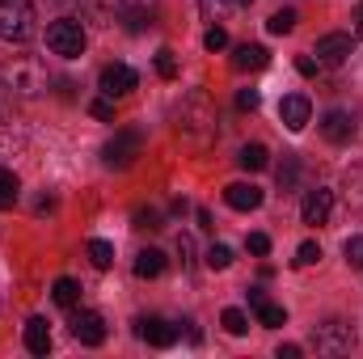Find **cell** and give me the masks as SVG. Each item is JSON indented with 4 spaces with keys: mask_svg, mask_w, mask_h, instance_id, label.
<instances>
[{
    "mask_svg": "<svg viewBox=\"0 0 363 359\" xmlns=\"http://www.w3.org/2000/svg\"><path fill=\"white\" fill-rule=\"evenodd\" d=\"M38 34V13L30 0H0V43H30Z\"/></svg>",
    "mask_w": 363,
    "mask_h": 359,
    "instance_id": "6da1fadb",
    "label": "cell"
},
{
    "mask_svg": "<svg viewBox=\"0 0 363 359\" xmlns=\"http://www.w3.org/2000/svg\"><path fill=\"white\" fill-rule=\"evenodd\" d=\"M0 81L13 89V97H38L47 89V68L38 60H17V64H9L0 72Z\"/></svg>",
    "mask_w": 363,
    "mask_h": 359,
    "instance_id": "7a4b0ae2",
    "label": "cell"
},
{
    "mask_svg": "<svg viewBox=\"0 0 363 359\" xmlns=\"http://www.w3.org/2000/svg\"><path fill=\"white\" fill-rule=\"evenodd\" d=\"M47 47L60 55V60H77L85 51V26L77 17H60L47 26Z\"/></svg>",
    "mask_w": 363,
    "mask_h": 359,
    "instance_id": "3957f363",
    "label": "cell"
},
{
    "mask_svg": "<svg viewBox=\"0 0 363 359\" xmlns=\"http://www.w3.org/2000/svg\"><path fill=\"white\" fill-rule=\"evenodd\" d=\"M313 347H317V355H347L355 347V326L342 317H330L313 330Z\"/></svg>",
    "mask_w": 363,
    "mask_h": 359,
    "instance_id": "277c9868",
    "label": "cell"
},
{
    "mask_svg": "<svg viewBox=\"0 0 363 359\" xmlns=\"http://www.w3.org/2000/svg\"><path fill=\"white\" fill-rule=\"evenodd\" d=\"M211 123H216V106L207 101V93H190L178 110V127L186 136H194V140H207Z\"/></svg>",
    "mask_w": 363,
    "mask_h": 359,
    "instance_id": "5b68a950",
    "label": "cell"
},
{
    "mask_svg": "<svg viewBox=\"0 0 363 359\" xmlns=\"http://www.w3.org/2000/svg\"><path fill=\"white\" fill-rule=\"evenodd\" d=\"M140 153H144V136H140L135 127H123V131H114V140L101 148V161H106L110 170H131Z\"/></svg>",
    "mask_w": 363,
    "mask_h": 359,
    "instance_id": "8992f818",
    "label": "cell"
},
{
    "mask_svg": "<svg viewBox=\"0 0 363 359\" xmlns=\"http://www.w3.org/2000/svg\"><path fill=\"white\" fill-rule=\"evenodd\" d=\"M72 338L85 343V347H101L106 343V317L93 313V309H72Z\"/></svg>",
    "mask_w": 363,
    "mask_h": 359,
    "instance_id": "52a82bcc",
    "label": "cell"
},
{
    "mask_svg": "<svg viewBox=\"0 0 363 359\" xmlns=\"http://www.w3.org/2000/svg\"><path fill=\"white\" fill-rule=\"evenodd\" d=\"M135 81H140V77H135L127 64H106L101 77H97V89H101V97L118 101V97H127V93L135 89Z\"/></svg>",
    "mask_w": 363,
    "mask_h": 359,
    "instance_id": "ba28073f",
    "label": "cell"
},
{
    "mask_svg": "<svg viewBox=\"0 0 363 359\" xmlns=\"http://www.w3.org/2000/svg\"><path fill=\"white\" fill-rule=\"evenodd\" d=\"M351 51H355V38H351V34H321L317 47H313L317 64H347Z\"/></svg>",
    "mask_w": 363,
    "mask_h": 359,
    "instance_id": "9c48e42d",
    "label": "cell"
},
{
    "mask_svg": "<svg viewBox=\"0 0 363 359\" xmlns=\"http://www.w3.org/2000/svg\"><path fill=\"white\" fill-rule=\"evenodd\" d=\"M135 334H140L148 347H161V351L178 343V326L165 321V317H140V321H135Z\"/></svg>",
    "mask_w": 363,
    "mask_h": 359,
    "instance_id": "30bf717a",
    "label": "cell"
},
{
    "mask_svg": "<svg viewBox=\"0 0 363 359\" xmlns=\"http://www.w3.org/2000/svg\"><path fill=\"white\" fill-rule=\"evenodd\" d=\"M279 118H283L287 131H304L308 118H313V101H308L304 93H287V97L279 101Z\"/></svg>",
    "mask_w": 363,
    "mask_h": 359,
    "instance_id": "8fae6325",
    "label": "cell"
},
{
    "mask_svg": "<svg viewBox=\"0 0 363 359\" xmlns=\"http://www.w3.org/2000/svg\"><path fill=\"white\" fill-rule=\"evenodd\" d=\"M330 211H334V190H330V186L308 190V194H304V203H300L304 224H325V220H330Z\"/></svg>",
    "mask_w": 363,
    "mask_h": 359,
    "instance_id": "7c38bea8",
    "label": "cell"
},
{
    "mask_svg": "<svg viewBox=\"0 0 363 359\" xmlns=\"http://www.w3.org/2000/svg\"><path fill=\"white\" fill-rule=\"evenodd\" d=\"M321 136H325L330 144H351V140H355V114L330 110V114L321 118Z\"/></svg>",
    "mask_w": 363,
    "mask_h": 359,
    "instance_id": "4fadbf2b",
    "label": "cell"
},
{
    "mask_svg": "<svg viewBox=\"0 0 363 359\" xmlns=\"http://www.w3.org/2000/svg\"><path fill=\"white\" fill-rule=\"evenodd\" d=\"M224 199H228L233 211H258V207H262V190H258L254 182H233V186L224 190Z\"/></svg>",
    "mask_w": 363,
    "mask_h": 359,
    "instance_id": "5bb4252c",
    "label": "cell"
},
{
    "mask_svg": "<svg viewBox=\"0 0 363 359\" xmlns=\"http://www.w3.org/2000/svg\"><path fill=\"white\" fill-rule=\"evenodd\" d=\"M267 64H271V51L258 47V43H241L237 55H233V68H237V72H262Z\"/></svg>",
    "mask_w": 363,
    "mask_h": 359,
    "instance_id": "9a60e30c",
    "label": "cell"
},
{
    "mask_svg": "<svg viewBox=\"0 0 363 359\" xmlns=\"http://www.w3.org/2000/svg\"><path fill=\"white\" fill-rule=\"evenodd\" d=\"M250 304H254V313H258V321H262V326H271V330H274V326H287L283 304H271L262 287H250Z\"/></svg>",
    "mask_w": 363,
    "mask_h": 359,
    "instance_id": "2e32d148",
    "label": "cell"
},
{
    "mask_svg": "<svg viewBox=\"0 0 363 359\" xmlns=\"http://www.w3.org/2000/svg\"><path fill=\"white\" fill-rule=\"evenodd\" d=\"M26 351H30V355H47V351H51L47 317H30V321H26Z\"/></svg>",
    "mask_w": 363,
    "mask_h": 359,
    "instance_id": "e0dca14e",
    "label": "cell"
},
{
    "mask_svg": "<svg viewBox=\"0 0 363 359\" xmlns=\"http://www.w3.org/2000/svg\"><path fill=\"white\" fill-rule=\"evenodd\" d=\"M51 296H55V304L77 309V304H81V283H77V279H68V275H60V279L51 283Z\"/></svg>",
    "mask_w": 363,
    "mask_h": 359,
    "instance_id": "ac0fdd59",
    "label": "cell"
},
{
    "mask_svg": "<svg viewBox=\"0 0 363 359\" xmlns=\"http://www.w3.org/2000/svg\"><path fill=\"white\" fill-rule=\"evenodd\" d=\"M161 270H165V254L161 250H140L135 254V275L140 279H157Z\"/></svg>",
    "mask_w": 363,
    "mask_h": 359,
    "instance_id": "d6986e66",
    "label": "cell"
},
{
    "mask_svg": "<svg viewBox=\"0 0 363 359\" xmlns=\"http://www.w3.org/2000/svg\"><path fill=\"white\" fill-rule=\"evenodd\" d=\"M237 165H241V170H250V174H258V170H267V165H271V153H267L262 144H245V148H241V157H237Z\"/></svg>",
    "mask_w": 363,
    "mask_h": 359,
    "instance_id": "ffe728a7",
    "label": "cell"
},
{
    "mask_svg": "<svg viewBox=\"0 0 363 359\" xmlns=\"http://www.w3.org/2000/svg\"><path fill=\"white\" fill-rule=\"evenodd\" d=\"M17 194H21V182L13 170H0V211H9L13 203H17Z\"/></svg>",
    "mask_w": 363,
    "mask_h": 359,
    "instance_id": "44dd1931",
    "label": "cell"
},
{
    "mask_svg": "<svg viewBox=\"0 0 363 359\" xmlns=\"http://www.w3.org/2000/svg\"><path fill=\"white\" fill-rule=\"evenodd\" d=\"M89 263L97 270H110V267H114V245H110V241H101V237H93V241H89Z\"/></svg>",
    "mask_w": 363,
    "mask_h": 359,
    "instance_id": "7402d4cb",
    "label": "cell"
},
{
    "mask_svg": "<svg viewBox=\"0 0 363 359\" xmlns=\"http://www.w3.org/2000/svg\"><path fill=\"white\" fill-rule=\"evenodd\" d=\"M199 9H203V17L216 26V21H224V17L237 9V0H199Z\"/></svg>",
    "mask_w": 363,
    "mask_h": 359,
    "instance_id": "603a6c76",
    "label": "cell"
},
{
    "mask_svg": "<svg viewBox=\"0 0 363 359\" xmlns=\"http://www.w3.org/2000/svg\"><path fill=\"white\" fill-rule=\"evenodd\" d=\"M220 326H224V330H228L233 338H241V334L250 330V317H245L241 309H224V317H220Z\"/></svg>",
    "mask_w": 363,
    "mask_h": 359,
    "instance_id": "cb8c5ba5",
    "label": "cell"
},
{
    "mask_svg": "<svg viewBox=\"0 0 363 359\" xmlns=\"http://www.w3.org/2000/svg\"><path fill=\"white\" fill-rule=\"evenodd\" d=\"M296 182H300V161L283 157V165H279V190H296Z\"/></svg>",
    "mask_w": 363,
    "mask_h": 359,
    "instance_id": "d4e9b609",
    "label": "cell"
},
{
    "mask_svg": "<svg viewBox=\"0 0 363 359\" xmlns=\"http://www.w3.org/2000/svg\"><path fill=\"white\" fill-rule=\"evenodd\" d=\"M157 77H161V81H174V77H178V55H174L169 47L157 51Z\"/></svg>",
    "mask_w": 363,
    "mask_h": 359,
    "instance_id": "484cf974",
    "label": "cell"
},
{
    "mask_svg": "<svg viewBox=\"0 0 363 359\" xmlns=\"http://www.w3.org/2000/svg\"><path fill=\"white\" fill-rule=\"evenodd\" d=\"M271 34H291L296 30V9H279V13H271Z\"/></svg>",
    "mask_w": 363,
    "mask_h": 359,
    "instance_id": "4316f807",
    "label": "cell"
},
{
    "mask_svg": "<svg viewBox=\"0 0 363 359\" xmlns=\"http://www.w3.org/2000/svg\"><path fill=\"white\" fill-rule=\"evenodd\" d=\"M207 267L211 270H228L233 267V250H228V245H211V250H207Z\"/></svg>",
    "mask_w": 363,
    "mask_h": 359,
    "instance_id": "83f0119b",
    "label": "cell"
},
{
    "mask_svg": "<svg viewBox=\"0 0 363 359\" xmlns=\"http://www.w3.org/2000/svg\"><path fill=\"white\" fill-rule=\"evenodd\" d=\"M347 203L363 211V170H355V174L347 178Z\"/></svg>",
    "mask_w": 363,
    "mask_h": 359,
    "instance_id": "f1b7e54d",
    "label": "cell"
},
{
    "mask_svg": "<svg viewBox=\"0 0 363 359\" xmlns=\"http://www.w3.org/2000/svg\"><path fill=\"white\" fill-rule=\"evenodd\" d=\"M342 254H347V263H351L355 270H363V233H359V237H347Z\"/></svg>",
    "mask_w": 363,
    "mask_h": 359,
    "instance_id": "f546056e",
    "label": "cell"
},
{
    "mask_svg": "<svg viewBox=\"0 0 363 359\" xmlns=\"http://www.w3.org/2000/svg\"><path fill=\"white\" fill-rule=\"evenodd\" d=\"M313 263H321V245H317V241H304V245L296 250V267H313Z\"/></svg>",
    "mask_w": 363,
    "mask_h": 359,
    "instance_id": "4dcf8cb0",
    "label": "cell"
},
{
    "mask_svg": "<svg viewBox=\"0 0 363 359\" xmlns=\"http://www.w3.org/2000/svg\"><path fill=\"white\" fill-rule=\"evenodd\" d=\"M203 47H207V51H224V47H228V34H224V26H211V30L203 34Z\"/></svg>",
    "mask_w": 363,
    "mask_h": 359,
    "instance_id": "1f68e13d",
    "label": "cell"
},
{
    "mask_svg": "<svg viewBox=\"0 0 363 359\" xmlns=\"http://www.w3.org/2000/svg\"><path fill=\"white\" fill-rule=\"evenodd\" d=\"M245 245H250V254H258V258H267V254H271V237H267V233H250V241H245Z\"/></svg>",
    "mask_w": 363,
    "mask_h": 359,
    "instance_id": "d6a6232c",
    "label": "cell"
},
{
    "mask_svg": "<svg viewBox=\"0 0 363 359\" xmlns=\"http://www.w3.org/2000/svg\"><path fill=\"white\" fill-rule=\"evenodd\" d=\"M89 110H93V118H101V123H114V101H110V97H97Z\"/></svg>",
    "mask_w": 363,
    "mask_h": 359,
    "instance_id": "836d02e7",
    "label": "cell"
},
{
    "mask_svg": "<svg viewBox=\"0 0 363 359\" xmlns=\"http://www.w3.org/2000/svg\"><path fill=\"white\" fill-rule=\"evenodd\" d=\"M237 106H241V110H258V106H262V93L258 89H241L237 93Z\"/></svg>",
    "mask_w": 363,
    "mask_h": 359,
    "instance_id": "e575fe53",
    "label": "cell"
},
{
    "mask_svg": "<svg viewBox=\"0 0 363 359\" xmlns=\"http://www.w3.org/2000/svg\"><path fill=\"white\" fill-rule=\"evenodd\" d=\"M178 254H182V267H190V263H194V241H190L186 233L178 237Z\"/></svg>",
    "mask_w": 363,
    "mask_h": 359,
    "instance_id": "d590c367",
    "label": "cell"
},
{
    "mask_svg": "<svg viewBox=\"0 0 363 359\" xmlns=\"http://www.w3.org/2000/svg\"><path fill=\"white\" fill-rule=\"evenodd\" d=\"M135 228H161V216L157 211H135Z\"/></svg>",
    "mask_w": 363,
    "mask_h": 359,
    "instance_id": "8d00e7d4",
    "label": "cell"
},
{
    "mask_svg": "<svg viewBox=\"0 0 363 359\" xmlns=\"http://www.w3.org/2000/svg\"><path fill=\"white\" fill-rule=\"evenodd\" d=\"M296 68H300V77H317V68H321V64H317L313 55H300V60H296Z\"/></svg>",
    "mask_w": 363,
    "mask_h": 359,
    "instance_id": "74e56055",
    "label": "cell"
},
{
    "mask_svg": "<svg viewBox=\"0 0 363 359\" xmlns=\"http://www.w3.org/2000/svg\"><path fill=\"white\" fill-rule=\"evenodd\" d=\"M300 351H304V347H296V343H283V347H279V359H300Z\"/></svg>",
    "mask_w": 363,
    "mask_h": 359,
    "instance_id": "f35d334b",
    "label": "cell"
},
{
    "mask_svg": "<svg viewBox=\"0 0 363 359\" xmlns=\"http://www.w3.org/2000/svg\"><path fill=\"white\" fill-rule=\"evenodd\" d=\"M355 34L363 38V4H359V13H355Z\"/></svg>",
    "mask_w": 363,
    "mask_h": 359,
    "instance_id": "ab89813d",
    "label": "cell"
},
{
    "mask_svg": "<svg viewBox=\"0 0 363 359\" xmlns=\"http://www.w3.org/2000/svg\"><path fill=\"white\" fill-rule=\"evenodd\" d=\"M237 4H254V0H237Z\"/></svg>",
    "mask_w": 363,
    "mask_h": 359,
    "instance_id": "60d3db41",
    "label": "cell"
}]
</instances>
